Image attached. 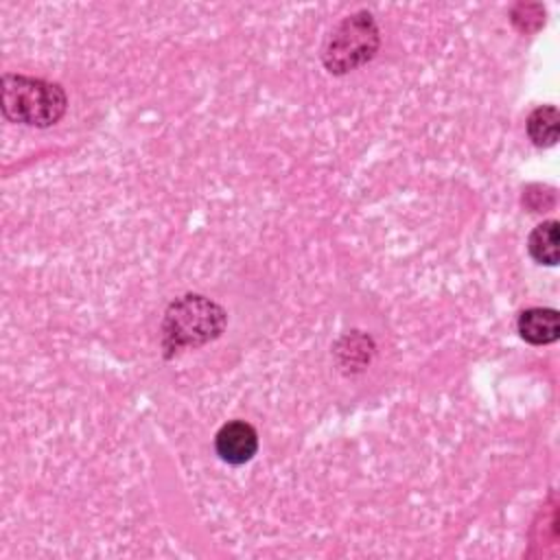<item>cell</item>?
I'll use <instances>...</instances> for the list:
<instances>
[{
	"instance_id": "6da1fadb",
	"label": "cell",
	"mask_w": 560,
	"mask_h": 560,
	"mask_svg": "<svg viewBox=\"0 0 560 560\" xmlns=\"http://www.w3.org/2000/svg\"><path fill=\"white\" fill-rule=\"evenodd\" d=\"M225 328V311L206 295L188 293L173 300L162 319V348L166 357L217 339Z\"/></svg>"
},
{
	"instance_id": "7a4b0ae2",
	"label": "cell",
	"mask_w": 560,
	"mask_h": 560,
	"mask_svg": "<svg viewBox=\"0 0 560 560\" xmlns=\"http://www.w3.org/2000/svg\"><path fill=\"white\" fill-rule=\"evenodd\" d=\"M0 103L4 118L11 122L50 127L66 114L68 96L59 83L24 74H4Z\"/></svg>"
},
{
	"instance_id": "3957f363",
	"label": "cell",
	"mask_w": 560,
	"mask_h": 560,
	"mask_svg": "<svg viewBox=\"0 0 560 560\" xmlns=\"http://www.w3.org/2000/svg\"><path fill=\"white\" fill-rule=\"evenodd\" d=\"M381 46V31L370 11H354L335 24L326 37L322 61L330 74L352 72L374 59Z\"/></svg>"
},
{
	"instance_id": "277c9868",
	"label": "cell",
	"mask_w": 560,
	"mask_h": 560,
	"mask_svg": "<svg viewBox=\"0 0 560 560\" xmlns=\"http://www.w3.org/2000/svg\"><path fill=\"white\" fill-rule=\"evenodd\" d=\"M217 455L232 466H241L249 462L258 451V433L245 420L225 422L214 435Z\"/></svg>"
},
{
	"instance_id": "5b68a950",
	"label": "cell",
	"mask_w": 560,
	"mask_h": 560,
	"mask_svg": "<svg viewBox=\"0 0 560 560\" xmlns=\"http://www.w3.org/2000/svg\"><path fill=\"white\" fill-rule=\"evenodd\" d=\"M516 328H518V335L527 343L547 346L560 337V317H558L556 308L534 306L518 315Z\"/></svg>"
},
{
	"instance_id": "8992f818",
	"label": "cell",
	"mask_w": 560,
	"mask_h": 560,
	"mask_svg": "<svg viewBox=\"0 0 560 560\" xmlns=\"http://www.w3.org/2000/svg\"><path fill=\"white\" fill-rule=\"evenodd\" d=\"M527 249L532 258L540 265H558L560 252H558V221L549 219L536 225L527 238Z\"/></svg>"
},
{
	"instance_id": "52a82bcc",
	"label": "cell",
	"mask_w": 560,
	"mask_h": 560,
	"mask_svg": "<svg viewBox=\"0 0 560 560\" xmlns=\"http://www.w3.org/2000/svg\"><path fill=\"white\" fill-rule=\"evenodd\" d=\"M560 114L556 105H540L527 116V136L536 147H553L558 140Z\"/></svg>"
}]
</instances>
